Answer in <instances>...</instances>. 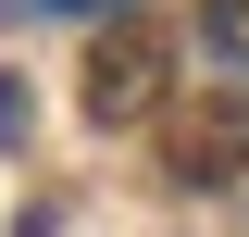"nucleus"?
<instances>
[{
	"label": "nucleus",
	"mask_w": 249,
	"mask_h": 237,
	"mask_svg": "<svg viewBox=\"0 0 249 237\" xmlns=\"http://www.w3.org/2000/svg\"><path fill=\"white\" fill-rule=\"evenodd\" d=\"M162 175L175 187H237L249 175V88H199L162 113Z\"/></svg>",
	"instance_id": "obj_1"
},
{
	"label": "nucleus",
	"mask_w": 249,
	"mask_h": 237,
	"mask_svg": "<svg viewBox=\"0 0 249 237\" xmlns=\"http://www.w3.org/2000/svg\"><path fill=\"white\" fill-rule=\"evenodd\" d=\"M162 75H175V38H162L150 13H124V25H100V38H88V113H100V125L162 113Z\"/></svg>",
	"instance_id": "obj_2"
},
{
	"label": "nucleus",
	"mask_w": 249,
	"mask_h": 237,
	"mask_svg": "<svg viewBox=\"0 0 249 237\" xmlns=\"http://www.w3.org/2000/svg\"><path fill=\"white\" fill-rule=\"evenodd\" d=\"M237 13H249V0H237Z\"/></svg>",
	"instance_id": "obj_3"
}]
</instances>
